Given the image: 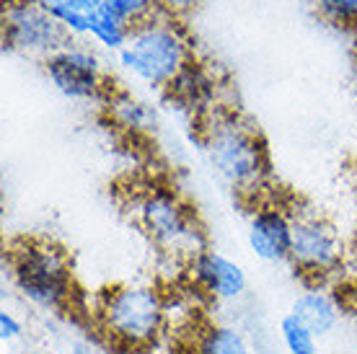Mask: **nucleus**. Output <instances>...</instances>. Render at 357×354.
I'll use <instances>...</instances> for the list:
<instances>
[{
    "label": "nucleus",
    "mask_w": 357,
    "mask_h": 354,
    "mask_svg": "<svg viewBox=\"0 0 357 354\" xmlns=\"http://www.w3.org/2000/svg\"><path fill=\"white\" fill-rule=\"evenodd\" d=\"M166 91L176 98L181 107L199 109V107H207L215 98V80L202 62L192 60L184 70L178 72L176 80Z\"/></svg>",
    "instance_id": "13"
},
{
    "label": "nucleus",
    "mask_w": 357,
    "mask_h": 354,
    "mask_svg": "<svg viewBox=\"0 0 357 354\" xmlns=\"http://www.w3.org/2000/svg\"><path fill=\"white\" fill-rule=\"evenodd\" d=\"M205 155L213 171L238 192H254L269 174L267 148L259 132L238 116H215L205 130Z\"/></svg>",
    "instance_id": "2"
},
{
    "label": "nucleus",
    "mask_w": 357,
    "mask_h": 354,
    "mask_svg": "<svg viewBox=\"0 0 357 354\" xmlns=\"http://www.w3.org/2000/svg\"><path fill=\"white\" fill-rule=\"evenodd\" d=\"M298 321H303L305 326L313 331V337H326L331 328L340 323L342 316V302L337 300V295H331L324 287H313L305 290L303 295H298L290 308Z\"/></svg>",
    "instance_id": "12"
},
{
    "label": "nucleus",
    "mask_w": 357,
    "mask_h": 354,
    "mask_svg": "<svg viewBox=\"0 0 357 354\" xmlns=\"http://www.w3.org/2000/svg\"><path fill=\"white\" fill-rule=\"evenodd\" d=\"M246 238H249V248L261 261L267 264L287 261L290 240H293V215H287L277 204H264L251 215Z\"/></svg>",
    "instance_id": "11"
},
{
    "label": "nucleus",
    "mask_w": 357,
    "mask_h": 354,
    "mask_svg": "<svg viewBox=\"0 0 357 354\" xmlns=\"http://www.w3.org/2000/svg\"><path fill=\"white\" fill-rule=\"evenodd\" d=\"M202 0H155V6H158V13L163 16H171V18H184L189 16L192 10H197Z\"/></svg>",
    "instance_id": "20"
},
{
    "label": "nucleus",
    "mask_w": 357,
    "mask_h": 354,
    "mask_svg": "<svg viewBox=\"0 0 357 354\" xmlns=\"http://www.w3.org/2000/svg\"><path fill=\"white\" fill-rule=\"evenodd\" d=\"M70 354H91V346H86V344H81V341H78V344L70 346Z\"/></svg>",
    "instance_id": "22"
},
{
    "label": "nucleus",
    "mask_w": 357,
    "mask_h": 354,
    "mask_svg": "<svg viewBox=\"0 0 357 354\" xmlns=\"http://www.w3.org/2000/svg\"><path fill=\"white\" fill-rule=\"evenodd\" d=\"M107 109L112 122L119 124L122 130L130 132H148L155 127V111L151 104H145L132 93H109Z\"/></svg>",
    "instance_id": "14"
},
{
    "label": "nucleus",
    "mask_w": 357,
    "mask_h": 354,
    "mask_svg": "<svg viewBox=\"0 0 357 354\" xmlns=\"http://www.w3.org/2000/svg\"><path fill=\"white\" fill-rule=\"evenodd\" d=\"M313 6L319 10V16L329 21L331 26H357V0H313Z\"/></svg>",
    "instance_id": "17"
},
{
    "label": "nucleus",
    "mask_w": 357,
    "mask_h": 354,
    "mask_svg": "<svg viewBox=\"0 0 357 354\" xmlns=\"http://www.w3.org/2000/svg\"><path fill=\"white\" fill-rule=\"evenodd\" d=\"M98 326L122 349H145L158 341L166 326L163 295L151 284H119L101 298Z\"/></svg>",
    "instance_id": "3"
},
{
    "label": "nucleus",
    "mask_w": 357,
    "mask_h": 354,
    "mask_svg": "<svg viewBox=\"0 0 357 354\" xmlns=\"http://www.w3.org/2000/svg\"><path fill=\"white\" fill-rule=\"evenodd\" d=\"M192 354H251V346L238 328L210 323L197 334Z\"/></svg>",
    "instance_id": "15"
},
{
    "label": "nucleus",
    "mask_w": 357,
    "mask_h": 354,
    "mask_svg": "<svg viewBox=\"0 0 357 354\" xmlns=\"http://www.w3.org/2000/svg\"><path fill=\"white\" fill-rule=\"evenodd\" d=\"M122 70L151 88H169L192 57L187 31L176 18L153 13L130 29L125 47L116 52Z\"/></svg>",
    "instance_id": "1"
},
{
    "label": "nucleus",
    "mask_w": 357,
    "mask_h": 354,
    "mask_svg": "<svg viewBox=\"0 0 357 354\" xmlns=\"http://www.w3.org/2000/svg\"><path fill=\"white\" fill-rule=\"evenodd\" d=\"M112 3V8L119 13V16L130 21V24H140L145 18H151L153 13H158V6H155V0H109Z\"/></svg>",
    "instance_id": "18"
},
{
    "label": "nucleus",
    "mask_w": 357,
    "mask_h": 354,
    "mask_svg": "<svg viewBox=\"0 0 357 354\" xmlns=\"http://www.w3.org/2000/svg\"><path fill=\"white\" fill-rule=\"evenodd\" d=\"M10 272L16 290L36 308L63 310L70 300V259L52 240H21L13 246Z\"/></svg>",
    "instance_id": "4"
},
{
    "label": "nucleus",
    "mask_w": 357,
    "mask_h": 354,
    "mask_svg": "<svg viewBox=\"0 0 357 354\" xmlns=\"http://www.w3.org/2000/svg\"><path fill=\"white\" fill-rule=\"evenodd\" d=\"M280 341L285 346V354H319L313 331L303 321L295 318L293 313H287L280 321Z\"/></svg>",
    "instance_id": "16"
},
{
    "label": "nucleus",
    "mask_w": 357,
    "mask_h": 354,
    "mask_svg": "<svg viewBox=\"0 0 357 354\" xmlns=\"http://www.w3.org/2000/svg\"><path fill=\"white\" fill-rule=\"evenodd\" d=\"M70 36H89L98 47L119 52L132 24L119 16L109 0H36Z\"/></svg>",
    "instance_id": "7"
},
{
    "label": "nucleus",
    "mask_w": 357,
    "mask_h": 354,
    "mask_svg": "<svg viewBox=\"0 0 357 354\" xmlns=\"http://www.w3.org/2000/svg\"><path fill=\"white\" fill-rule=\"evenodd\" d=\"M45 72L50 83L65 98L73 101H96L107 93V75L98 54L78 42H68L57 52L45 57Z\"/></svg>",
    "instance_id": "8"
},
{
    "label": "nucleus",
    "mask_w": 357,
    "mask_h": 354,
    "mask_svg": "<svg viewBox=\"0 0 357 354\" xmlns=\"http://www.w3.org/2000/svg\"><path fill=\"white\" fill-rule=\"evenodd\" d=\"M344 308H347L349 316L357 321V279L347 287V295H344Z\"/></svg>",
    "instance_id": "21"
},
{
    "label": "nucleus",
    "mask_w": 357,
    "mask_h": 354,
    "mask_svg": "<svg viewBox=\"0 0 357 354\" xmlns=\"http://www.w3.org/2000/svg\"><path fill=\"white\" fill-rule=\"evenodd\" d=\"M187 269L192 282L213 300L233 302L246 293V272L220 251L202 248L197 256L187 261Z\"/></svg>",
    "instance_id": "10"
},
{
    "label": "nucleus",
    "mask_w": 357,
    "mask_h": 354,
    "mask_svg": "<svg viewBox=\"0 0 357 354\" xmlns=\"http://www.w3.org/2000/svg\"><path fill=\"white\" fill-rule=\"evenodd\" d=\"M290 261L305 277H326L342 261V240L337 228L321 215L295 213L293 240H290Z\"/></svg>",
    "instance_id": "9"
},
{
    "label": "nucleus",
    "mask_w": 357,
    "mask_h": 354,
    "mask_svg": "<svg viewBox=\"0 0 357 354\" xmlns=\"http://www.w3.org/2000/svg\"><path fill=\"white\" fill-rule=\"evenodd\" d=\"M24 339V323L18 318L16 313H10V310H0V341L6 346L16 344Z\"/></svg>",
    "instance_id": "19"
},
{
    "label": "nucleus",
    "mask_w": 357,
    "mask_h": 354,
    "mask_svg": "<svg viewBox=\"0 0 357 354\" xmlns=\"http://www.w3.org/2000/svg\"><path fill=\"white\" fill-rule=\"evenodd\" d=\"M135 217L163 254L176 259L197 256L205 246V236L195 210L174 189L153 186L135 199Z\"/></svg>",
    "instance_id": "5"
},
{
    "label": "nucleus",
    "mask_w": 357,
    "mask_h": 354,
    "mask_svg": "<svg viewBox=\"0 0 357 354\" xmlns=\"http://www.w3.org/2000/svg\"><path fill=\"white\" fill-rule=\"evenodd\" d=\"M70 34L36 0H3V49L34 57H50Z\"/></svg>",
    "instance_id": "6"
}]
</instances>
